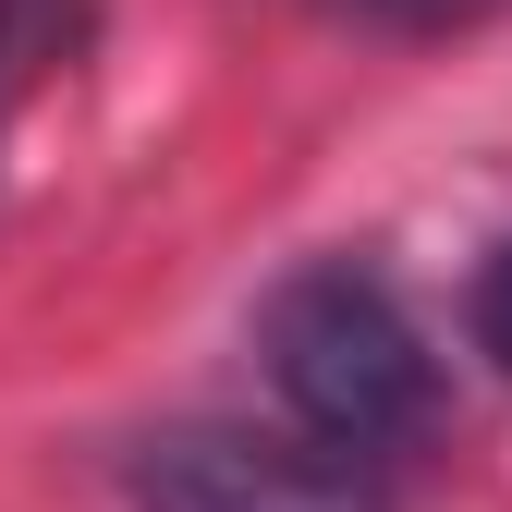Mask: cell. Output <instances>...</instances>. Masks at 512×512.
<instances>
[{
  "instance_id": "3957f363",
  "label": "cell",
  "mask_w": 512,
  "mask_h": 512,
  "mask_svg": "<svg viewBox=\"0 0 512 512\" xmlns=\"http://www.w3.org/2000/svg\"><path fill=\"white\" fill-rule=\"evenodd\" d=\"M74 25H86V0H0V122H13V98L74 49Z\"/></svg>"
},
{
  "instance_id": "5b68a950",
  "label": "cell",
  "mask_w": 512,
  "mask_h": 512,
  "mask_svg": "<svg viewBox=\"0 0 512 512\" xmlns=\"http://www.w3.org/2000/svg\"><path fill=\"white\" fill-rule=\"evenodd\" d=\"M391 25H476V13H512V0H378Z\"/></svg>"
},
{
  "instance_id": "277c9868",
  "label": "cell",
  "mask_w": 512,
  "mask_h": 512,
  "mask_svg": "<svg viewBox=\"0 0 512 512\" xmlns=\"http://www.w3.org/2000/svg\"><path fill=\"white\" fill-rule=\"evenodd\" d=\"M464 330H476V354L512 378V244H500L488 269H476V293H464Z\"/></svg>"
},
{
  "instance_id": "7a4b0ae2",
  "label": "cell",
  "mask_w": 512,
  "mask_h": 512,
  "mask_svg": "<svg viewBox=\"0 0 512 512\" xmlns=\"http://www.w3.org/2000/svg\"><path fill=\"white\" fill-rule=\"evenodd\" d=\"M135 512H391V500L305 427H159L135 452Z\"/></svg>"
},
{
  "instance_id": "6da1fadb",
  "label": "cell",
  "mask_w": 512,
  "mask_h": 512,
  "mask_svg": "<svg viewBox=\"0 0 512 512\" xmlns=\"http://www.w3.org/2000/svg\"><path fill=\"white\" fill-rule=\"evenodd\" d=\"M256 366H269L281 427H305L342 464H403L452 415V366H439L427 317L366 269V256H305L293 281L256 305Z\"/></svg>"
}]
</instances>
